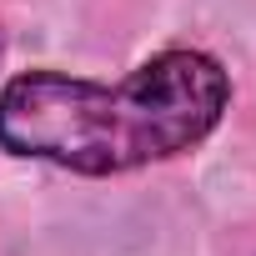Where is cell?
<instances>
[{"label": "cell", "mask_w": 256, "mask_h": 256, "mask_svg": "<svg viewBox=\"0 0 256 256\" xmlns=\"http://www.w3.org/2000/svg\"><path fill=\"white\" fill-rule=\"evenodd\" d=\"M226 96V70L201 50H166L116 90L30 70L0 96V146L86 176H110L191 151L221 120Z\"/></svg>", "instance_id": "cell-1"}]
</instances>
